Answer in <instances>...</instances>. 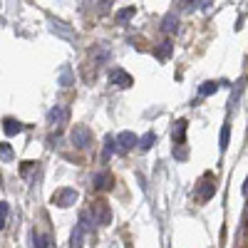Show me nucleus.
Masks as SVG:
<instances>
[{"mask_svg": "<svg viewBox=\"0 0 248 248\" xmlns=\"http://www.w3.org/2000/svg\"><path fill=\"white\" fill-rule=\"evenodd\" d=\"M79 199V191L77 189H70V186H65V189H57L52 196H50V203L57 206V209H70V206H75Z\"/></svg>", "mask_w": 248, "mask_h": 248, "instance_id": "nucleus-1", "label": "nucleus"}, {"mask_svg": "<svg viewBox=\"0 0 248 248\" xmlns=\"http://www.w3.org/2000/svg\"><path fill=\"white\" fill-rule=\"evenodd\" d=\"M216 189H218L216 176H214V174H203L201 181L196 184V199H199V201H211L214 194H216Z\"/></svg>", "mask_w": 248, "mask_h": 248, "instance_id": "nucleus-2", "label": "nucleus"}, {"mask_svg": "<svg viewBox=\"0 0 248 248\" xmlns=\"http://www.w3.org/2000/svg\"><path fill=\"white\" fill-rule=\"evenodd\" d=\"M70 141L75 144L77 149H90L92 147V132H90V127H85V124H75L72 132H70Z\"/></svg>", "mask_w": 248, "mask_h": 248, "instance_id": "nucleus-3", "label": "nucleus"}, {"mask_svg": "<svg viewBox=\"0 0 248 248\" xmlns=\"http://www.w3.org/2000/svg\"><path fill=\"white\" fill-rule=\"evenodd\" d=\"M47 25H50V30L55 32V35H60L62 40H70V43H77V32L67 25V23H62V20H57V17H47Z\"/></svg>", "mask_w": 248, "mask_h": 248, "instance_id": "nucleus-4", "label": "nucleus"}, {"mask_svg": "<svg viewBox=\"0 0 248 248\" xmlns=\"http://www.w3.org/2000/svg\"><path fill=\"white\" fill-rule=\"evenodd\" d=\"M67 117H70V109L65 105H55L50 112H47V124L52 129H60L62 124H67Z\"/></svg>", "mask_w": 248, "mask_h": 248, "instance_id": "nucleus-5", "label": "nucleus"}, {"mask_svg": "<svg viewBox=\"0 0 248 248\" xmlns=\"http://www.w3.org/2000/svg\"><path fill=\"white\" fill-rule=\"evenodd\" d=\"M92 216H94V223H99V226H109V223H112L109 203H107V201H94V206H92Z\"/></svg>", "mask_w": 248, "mask_h": 248, "instance_id": "nucleus-6", "label": "nucleus"}, {"mask_svg": "<svg viewBox=\"0 0 248 248\" xmlns=\"http://www.w3.org/2000/svg\"><path fill=\"white\" fill-rule=\"evenodd\" d=\"M114 144H117V149H119L122 154H127L129 149H134L137 144H139V137H137L134 132H119L117 139H114Z\"/></svg>", "mask_w": 248, "mask_h": 248, "instance_id": "nucleus-7", "label": "nucleus"}, {"mask_svg": "<svg viewBox=\"0 0 248 248\" xmlns=\"http://www.w3.org/2000/svg\"><path fill=\"white\" fill-rule=\"evenodd\" d=\"M92 186H94L97 191H109L112 186H114V176H112V171H107V169L97 171V174L92 176Z\"/></svg>", "mask_w": 248, "mask_h": 248, "instance_id": "nucleus-8", "label": "nucleus"}, {"mask_svg": "<svg viewBox=\"0 0 248 248\" xmlns=\"http://www.w3.org/2000/svg\"><path fill=\"white\" fill-rule=\"evenodd\" d=\"M109 79H112V85H114V87H119V90H127V87H132V85H134L132 75H129V72H124L122 67H114V70L109 72Z\"/></svg>", "mask_w": 248, "mask_h": 248, "instance_id": "nucleus-9", "label": "nucleus"}, {"mask_svg": "<svg viewBox=\"0 0 248 248\" xmlns=\"http://www.w3.org/2000/svg\"><path fill=\"white\" fill-rule=\"evenodd\" d=\"M90 57L94 60V67H97V65H102V62H107V60H109V45H107V43L94 45V47L90 50Z\"/></svg>", "mask_w": 248, "mask_h": 248, "instance_id": "nucleus-10", "label": "nucleus"}, {"mask_svg": "<svg viewBox=\"0 0 248 248\" xmlns=\"http://www.w3.org/2000/svg\"><path fill=\"white\" fill-rule=\"evenodd\" d=\"M186 127H189V122L186 119H179L174 124V129H171V141H174V147H179V144L186 141Z\"/></svg>", "mask_w": 248, "mask_h": 248, "instance_id": "nucleus-11", "label": "nucleus"}, {"mask_svg": "<svg viewBox=\"0 0 248 248\" xmlns=\"http://www.w3.org/2000/svg\"><path fill=\"white\" fill-rule=\"evenodd\" d=\"M161 30L167 32V35H176V32H179V17L169 13L167 17L161 20Z\"/></svg>", "mask_w": 248, "mask_h": 248, "instance_id": "nucleus-12", "label": "nucleus"}, {"mask_svg": "<svg viewBox=\"0 0 248 248\" xmlns=\"http://www.w3.org/2000/svg\"><path fill=\"white\" fill-rule=\"evenodd\" d=\"M3 132H5L8 137H15V134L23 132V124H20L17 119H13V117H8V119L3 122Z\"/></svg>", "mask_w": 248, "mask_h": 248, "instance_id": "nucleus-13", "label": "nucleus"}, {"mask_svg": "<svg viewBox=\"0 0 248 248\" xmlns=\"http://www.w3.org/2000/svg\"><path fill=\"white\" fill-rule=\"evenodd\" d=\"M154 144H156V134H154V132H147V134L139 139V149H141V152H149Z\"/></svg>", "mask_w": 248, "mask_h": 248, "instance_id": "nucleus-14", "label": "nucleus"}, {"mask_svg": "<svg viewBox=\"0 0 248 248\" xmlns=\"http://www.w3.org/2000/svg\"><path fill=\"white\" fill-rule=\"evenodd\" d=\"M82 238H85V229L77 223L72 231V238H70V248H82Z\"/></svg>", "mask_w": 248, "mask_h": 248, "instance_id": "nucleus-15", "label": "nucleus"}, {"mask_svg": "<svg viewBox=\"0 0 248 248\" xmlns=\"http://www.w3.org/2000/svg\"><path fill=\"white\" fill-rule=\"evenodd\" d=\"M218 87H221L218 82H203V85L199 87V94H201V97H209V94H216V92H218Z\"/></svg>", "mask_w": 248, "mask_h": 248, "instance_id": "nucleus-16", "label": "nucleus"}, {"mask_svg": "<svg viewBox=\"0 0 248 248\" xmlns=\"http://www.w3.org/2000/svg\"><path fill=\"white\" fill-rule=\"evenodd\" d=\"M112 5H114V0H94V13L97 15H107Z\"/></svg>", "mask_w": 248, "mask_h": 248, "instance_id": "nucleus-17", "label": "nucleus"}, {"mask_svg": "<svg viewBox=\"0 0 248 248\" xmlns=\"http://www.w3.org/2000/svg\"><path fill=\"white\" fill-rule=\"evenodd\" d=\"M229 139H231V127H229V124H223V127H221V137H218L221 152H226V147H229Z\"/></svg>", "mask_w": 248, "mask_h": 248, "instance_id": "nucleus-18", "label": "nucleus"}, {"mask_svg": "<svg viewBox=\"0 0 248 248\" xmlns=\"http://www.w3.org/2000/svg\"><path fill=\"white\" fill-rule=\"evenodd\" d=\"M171 50H174V45H171V40H164V43H161V47L156 50V55H159L161 60H167V57L171 55Z\"/></svg>", "mask_w": 248, "mask_h": 248, "instance_id": "nucleus-19", "label": "nucleus"}, {"mask_svg": "<svg viewBox=\"0 0 248 248\" xmlns=\"http://www.w3.org/2000/svg\"><path fill=\"white\" fill-rule=\"evenodd\" d=\"M134 13H137V8H134V5H129V8H124V10H119V13H117V20H119V23H127L129 17H134Z\"/></svg>", "mask_w": 248, "mask_h": 248, "instance_id": "nucleus-20", "label": "nucleus"}, {"mask_svg": "<svg viewBox=\"0 0 248 248\" xmlns=\"http://www.w3.org/2000/svg\"><path fill=\"white\" fill-rule=\"evenodd\" d=\"M112 152H114V139L112 137H105V154H102V161H109Z\"/></svg>", "mask_w": 248, "mask_h": 248, "instance_id": "nucleus-21", "label": "nucleus"}, {"mask_svg": "<svg viewBox=\"0 0 248 248\" xmlns=\"http://www.w3.org/2000/svg\"><path fill=\"white\" fill-rule=\"evenodd\" d=\"M60 85H62V87H70V85H72V72H70V67H62V72H60Z\"/></svg>", "mask_w": 248, "mask_h": 248, "instance_id": "nucleus-22", "label": "nucleus"}, {"mask_svg": "<svg viewBox=\"0 0 248 248\" xmlns=\"http://www.w3.org/2000/svg\"><path fill=\"white\" fill-rule=\"evenodd\" d=\"M13 156H15V154H13V149H10V144H5V141H3V144H0V159L10 161Z\"/></svg>", "mask_w": 248, "mask_h": 248, "instance_id": "nucleus-23", "label": "nucleus"}, {"mask_svg": "<svg viewBox=\"0 0 248 248\" xmlns=\"http://www.w3.org/2000/svg\"><path fill=\"white\" fill-rule=\"evenodd\" d=\"M35 164H37V161H23V164H20V174H23V176H28V174L35 169Z\"/></svg>", "mask_w": 248, "mask_h": 248, "instance_id": "nucleus-24", "label": "nucleus"}, {"mask_svg": "<svg viewBox=\"0 0 248 248\" xmlns=\"http://www.w3.org/2000/svg\"><path fill=\"white\" fill-rule=\"evenodd\" d=\"M174 154H176V159H186V149H184V144H179Z\"/></svg>", "mask_w": 248, "mask_h": 248, "instance_id": "nucleus-25", "label": "nucleus"}, {"mask_svg": "<svg viewBox=\"0 0 248 248\" xmlns=\"http://www.w3.org/2000/svg\"><path fill=\"white\" fill-rule=\"evenodd\" d=\"M5 216H8V203L0 201V218H5Z\"/></svg>", "mask_w": 248, "mask_h": 248, "instance_id": "nucleus-26", "label": "nucleus"}, {"mask_svg": "<svg viewBox=\"0 0 248 248\" xmlns=\"http://www.w3.org/2000/svg\"><path fill=\"white\" fill-rule=\"evenodd\" d=\"M243 196H248V179H246V184H243Z\"/></svg>", "mask_w": 248, "mask_h": 248, "instance_id": "nucleus-27", "label": "nucleus"}, {"mask_svg": "<svg viewBox=\"0 0 248 248\" xmlns=\"http://www.w3.org/2000/svg\"><path fill=\"white\" fill-rule=\"evenodd\" d=\"M3 226H5V218H0V231H3Z\"/></svg>", "mask_w": 248, "mask_h": 248, "instance_id": "nucleus-28", "label": "nucleus"}]
</instances>
